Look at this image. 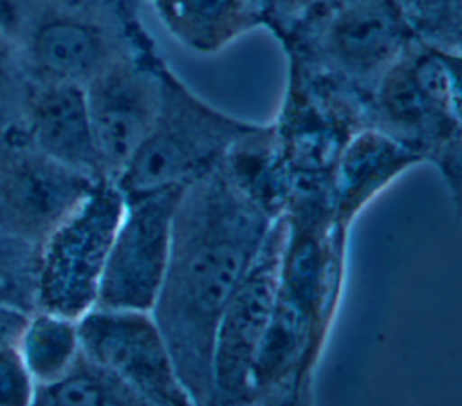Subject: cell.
<instances>
[{
	"instance_id": "cell-4",
	"label": "cell",
	"mask_w": 462,
	"mask_h": 406,
	"mask_svg": "<svg viewBox=\"0 0 462 406\" xmlns=\"http://www.w3.org/2000/svg\"><path fill=\"white\" fill-rule=\"evenodd\" d=\"M101 177L43 153L23 126L0 130V231L42 244Z\"/></svg>"
},
{
	"instance_id": "cell-3",
	"label": "cell",
	"mask_w": 462,
	"mask_h": 406,
	"mask_svg": "<svg viewBox=\"0 0 462 406\" xmlns=\"http://www.w3.org/2000/svg\"><path fill=\"white\" fill-rule=\"evenodd\" d=\"M125 209V195L101 177L42 242L36 300L42 310L78 319L96 303L105 260Z\"/></svg>"
},
{
	"instance_id": "cell-17",
	"label": "cell",
	"mask_w": 462,
	"mask_h": 406,
	"mask_svg": "<svg viewBox=\"0 0 462 406\" xmlns=\"http://www.w3.org/2000/svg\"><path fill=\"white\" fill-rule=\"evenodd\" d=\"M34 381L29 375L16 345L0 348V406H27L34 399Z\"/></svg>"
},
{
	"instance_id": "cell-15",
	"label": "cell",
	"mask_w": 462,
	"mask_h": 406,
	"mask_svg": "<svg viewBox=\"0 0 462 406\" xmlns=\"http://www.w3.org/2000/svg\"><path fill=\"white\" fill-rule=\"evenodd\" d=\"M32 404H143L110 370L78 352L56 381L34 388Z\"/></svg>"
},
{
	"instance_id": "cell-19",
	"label": "cell",
	"mask_w": 462,
	"mask_h": 406,
	"mask_svg": "<svg viewBox=\"0 0 462 406\" xmlns=\"http://www.w3.org/2000/svg\"><path fill=\"white\" fill-rule=\"evenodd\" d=\"M29 314L20 307L0 301V348L16 345Z\"/></svg>"
},
{
	"instance_id": "cell-14",
	"label": "cell",
	"mask_w": 462,
	"mask_h": 406,
	"mask_svg": "<svg viewBox=\"0 0 462 406\" xmlns=\"http://www.w3.org/2000/svg\"><path fill=\"white\" fill-rule=\"evenodd\" d=\"M16 346L34 386L52 383L79 352L78 323L74 318L40 309L29 314Z\"/></svg>"
},
{
	"instance_id": "cell-7",
	"label": "cell",
	"mask_w": 462,
	"mask_h": 406,
	"mask_svg": "<svg viewBox=\"0 0 462 406\" xmlns=\"http://www.w3.org/2000/svg\"><path fill=\"white\" fill-rule=\"evenodd\" d=\"M76 323L79 350L119 377L143 404H193L150 310L90 307Z\"/></svg>"
},
{
	"instance_id": "cell-1",
	"label": "cell",
	"mask_w": 462,
	"mask_h": 406,
	"mask_svg": "<svg viewBox=\"0 0 462 406\" xmlns=\"http://www.w3.org/2000/svg\"><path fill=\"white\" fill-rule=\"evenodd\" d=\"M273 226L267 211L215 166L184 184L152 316L193 404L213 402L217 323Z\"/></svg>"
},
{
	"instance_id": "cell-21",
	"label": "cell",
	"mask_w": 462,
	"mask_h": 406,
	"mask_svg": "<svg viewBox=\"0 0 462 406\" xmlns=\"http://www.w3.org/2000/svg\"><path fill=\"white\" fill-rule=\"evenodd\" d=\"M328 0H254V5L258 7L260 4L273 13H282V14H296L301 11H307L318 4H327Z\"/></svg>"
},
{
	"instance_id": "cell-20",
	"label": "cell",
	"mask_w": 462,
	"mask_h": 406,
	"mask_svg": "<svg viewBox=\"0 0 462 406\" xmlns=\"http://www.w3.org/2000/svg\"><path fill=\"white\" fill-rule=\"evenodd\" d=\"M25 25L23 0H0V36L16 42Z\"/></svg>"
},
{
	"instance_id": "cell-10",
	"label": "cell",
	"mask_w": 462,
	"mask_h": 406,
	"mask_svg": "<svg viewBox=\"0 0 462 406\" xmlns=\"http://www.w3.org/2000/svg\"><path fill=\"white\" fill-rule=\"evenodd\" d=\"M319 42L350 78L377 79L411 45L413 31L397 0H328Z\"/></svg>"
},
{
	"instance_id": "cell-6",
	"label": "cell",
	"mask_w": 462,
	"mask_h": 406,
	"mask_svg": "<svg viewBox=\"0 0 462 406\" xmlns=\"http://www.w3.org/2000/svg\"><path fill=\"white\" fill-rule=\"evenodd\" d=\"M285 226H271L245 278L226 305L213 337V402H240L253 386V370L273 323L280 289Z\"/></svg>"
},
{
	"instance_id": "cell-16",
	"label": "cell",
	"mask_w": 462,
	"mask_h": 406,
	"mask_svg": "<svg viewBox=\"0 0 462 406\" xmlns=\"http://www.w3.org/2000/svg\"><path fill=\"white\" fill-rule=\"evenodd\" d=\"M413 34H422L433 47L458 49L460 0H397Z\"/></svg>"
},
{
	"instance_id": "cell-12",
	"label": "cell",
	"mask_w": 462,
	"mask_h": 406,
	"mask_svg": "<svg viewBox=\"0 0 462 406\" xmlns=\"http://www.w3.org/2000/svg\"><path fill=\"white\" fill-rule=\"evenodd\" d=\"M168 32L191 51L211 54L254 23V0H152Z\"/></svg>"
},
{
	"instance_id": "cell-11",
	"label": "cell",
	"mask_w": 462,
	"mask_h": 406,
	"mask_svg": "<svg viewBox=\"0 0 462 406\" xmlns=\"http://www.w3.org/2000/svg\"><path fill=\"white\" fill-rule=\"evenodd\" d=\"M23 117L27 137L43 153L92 177H105L83 85L32 79L23 92Z\"/></svg>"
},
{
	"instance_id": "cell-8",
	"label": "cell",
	"mask_w": 462,
	"mask_h": 406,
	"mask_svg": "<svg viewBox=\"0 0 462 406\" xmlns=\"http://www.w3.org/2000/svg\"><path fill=\"white\" fill-rule=\"evenodd\" d=\"M85 96L103 173L114 180L153 126L159 70L146 69L128 51L85 83Z\"/></svg>"
},
{
	"instance_id": "cell-18",
	"label": "cell",
	"mask_w": 462,
	"mask_h": 406,
	"mask_svg": "<svg viewBox=\"0 0 462 406\" xmlns=\"http://www.w3.org/2000/svg\"><path fill=\"white\" fill-rule=\"evenodd\" d=\"M16 85V67L11 51V42L0 36V130L5 126L2 121L4 110L13 99Z\"/></svg>"
},
{
	"instance_id": "cell-13",
	"label": "cell",
	"mask_w": 462,
	"mask_h": 406,
	"mask_svg": "<svg viewBox=\"0 0 462 406\" xmlns=\"http://www.w3.org/2000/svg\"><path fill=\"white\" fill-rule=\"evenodd\" d=\"M408 49L377 79L375 101L379 114L390 126L410 134H446L449 128L457 130L458 121L448 117L419 85Z\"/></svg>"
},
{
	"instance_id": "cell-5",
	"label": "cell",
	"mask_w": 462,
	"mask_h": 406,
	"mask_svg": "<svg viewBox=\"0 0 462 406\" xmlns=\"http://www.w3.org/2000/svg\"><path fill=\"white\" fill-rule=\"evenodd\" d=\"M184 184L125 197L94 307L152 310L170 256L171 222Z\"/></svg>"
},
{
	"instance_id": "cell-9",
	"label": "cell",
	"mask_w": 462,
	"mask_h": 406,
	"mask_svg": "<svg viewBox=\"0 0 462 406\" xmlns=\"http://www.w3.org/2000/svg\"><path fill=\"white\" fill-rule=\"evenodd\" d=\"M125 52L128 47L110 18L78 4L43 13L25 43L32 79L83 87Z\"/></svg>"
},
{
	"instance_id": "cell-2",
	"label": "cell",
	"mask_w": 462,
	"mask_h": 406,
	"mask_svg": "<svg viewBox=\"0 0 462 406\" xmlns=\"http://www.w3.org/2000/svg\"><path fill=\"white\" fill-rule=\"evenodd\" d=\"M159 79L161 103L153 126L114 179L125 197L186 184L233 146L263 132L200 101L168 69H159Z\"/></svg>"
}]
</instances>
